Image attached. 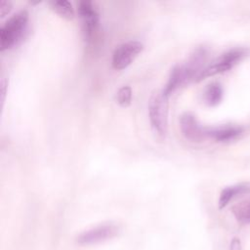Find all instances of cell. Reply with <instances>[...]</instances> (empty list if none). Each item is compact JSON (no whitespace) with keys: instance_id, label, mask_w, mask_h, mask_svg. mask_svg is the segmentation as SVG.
<instances>
[{"instance_id":"cell-1","label":"cell","mask_w":250,"mask_h":250,"mask_svg":"<svg viewBox=\"0 0 250 250\" xmlns=\"http://www.w3.org/2000/svg\"><path fill=\"white\" fill-rule=\"evenodd\" d=\"M28 21L25 10L14 14L0 28V51L10 49L22 37Z\"/></svg>"},{"instance_id":"cell-2","label":"cell","mask_w":250,"mask_h":250,"mask_svg":"<svg viewBox=\"0 0 250 250\" xmlns=\"http://www.w3.org/2000/svg\"><path fill=\"white\" fill-rule=\"evenodd\" d=\"M168 99L163 91L154 92L148 101V116L153 131L160 137L165 136L168 124Z\"/></svg>"},{"instance_id":"cell-3","label":"cell","mask_w":250,"mask_h":250,"mask_svg":"<svg viewBox=\"0 0 250 250\" xmlns=\"http://www.w3.org/2000/svg\"><path fill=\"white\" fill-rule=\"evenodd\" d=\"M247 54L248 50L245 48H233L227 51L211 64L206 66L198 75L196 81H200L206 77L228 71L239 61H241L245 56H247Z\"/></svg>"},{"instance_id":"cell-4","label":"cell","mask_w":250,"mask_h":250,"mask_svg":"<svg viewBox=\"0 0 250 250\" xmlns=\"http://www.w3.org/2000/svg\"><path fill=\"white\" fill-rule=\"evenodd\" d=\"M119 231L120 227L117 224L104 223L79 233L75 240L80 245L96 244L115 237Z\"/></svg>"},{"instance_id":"cell-5","label":"cell","mask_w":250,"mask_h":250,"mask_svg":"<svg viewBox=\"0 0 250 250\" xmlns=\"http://www.w3.org/2000/svg\"><path fill=\"white\" fill-rule=\"evenodd\" d=\"M143 49L144 44L138 40H128L119 44L112 53V66L117 70L126 68Z\"/></svg>"},{"instance_id":"cell-6","label":"cell","mask_w":250,"mask_h":250,"mask_svg":"<svg viewBox=\"0 0 250 250\" xmlns=\"http://www.w3.org/2000/svg\"><path fill=\"white\" fill-rule=\"evenodd\" d=\"M77 12L81 20L82 33L86 41H90L98 29L100 17L93 2L88 0L80 1L77 5Z\"/></svg>"},{"instance_id":"cell-7","label":"cell","mask_w":250,"mask_h":250,"mask_svg":"<svg viewBox=\"0 0 250 250\" xmlns=\"http://www.w3.org/2000/svg\"><path fill=\"white\" fill-rule=\"evenodd\" d=\"M180 128L183 135L191 142H201L207 137L206 128L202 127L190 112H185L180 116Z\"/></svg>"},{"instance_id":"cell-8","label":"cell","mask_w":250,"mask_h":250,"mask_svg":"<svg viewBox=\"0 0 250 250\" xmlns=\"http://www.w3.org/2000/svg\"><path fill=\"white\" fill-rule=\"evenodd\" d=\"M242 133V128L234 125H222L206 128L207 137H211L217 142H229L236 139Z\"/></svg>"},{"instance_id":"cell-9","label":"cell","mask_w":250,"mask_h":250,"mask_svg":"<svg viewBox=\"0 0 250 250\" xmlns=\"http://www.w3.org/2000/svg\"><path fill=\"white\" fill-rule=\"evenodd\" d=\"M249 190H250V187H248L247 185H236V186L225 188L220 193L219 202H218L219 209L225 208L233 197L243 194L245 192H248Z\"/></svg>"},{"instance_id":"cell-10","label":"cell","mask_w":250,"mask_h":250,"mask_svg":"<svg viewBox=\"0 0 250 250\" xmlns=\"http://www.w3.org/2000/svg\"><path fill=\"white\" fill-rule=\"evenodd\" d=\"M224 91L220 83L213 82L207 86L204 92V101L210 106L219 104L223 99Z\"/></svg>"},{"instance_id":"cell-11","label":"cell","mask_w":250,"mask_h":250,"mask_svg":"<svg viewBox=\"0 0 250 250\" xmlns=\"http://www.w3.org/2000/svg\"><path fill=\"white\" fill-rule=\"evenodd\" d=\"M51 8L61 17L66 20H72L74 17V10L71 3L67 0H54L49 2Z\"/></svg>"},{"instance_id":"cell-12","label":"cell","mask_w":250,"mask_h":250,"mask_svg":"<svg viewBox=\"0 0 250 250\" xmlns=\"http://www.w3.org/2000/svg\"><path fill=\"white\" fill-rule=\"evenodd\" d=\"M231 212L236 221L241 224L250 223V200L241 201L231 207Z\"/></svg>"},{"instance_id":"cell-13","label":"cell","mask_w":250,"mask_h":250,"mask_svg":"<svg viewBox=\"0 0 250 250\" xmlns=\"http://www.w3.org/2000/svg\"><path fill=\"white\" fill-rule=\"evenodd\" d=\"M116 99H117V103L121 106L126 107V106L130 105L131 101H132V89H131V87L128 86V85H125V86H122L121 88H119V90L117 91Z\"/></svg>"},{"instance_id":"cell-14","label":"cell","mask_w":250,"mask_h":250,"mask_svg":"<svg viewBox=\"0 0 250 250\" xmlns=\"http://www.w3.org/2000/svg\"><path fill=\"white\" fill-rule=\"evenodd\" d=\"M12 9V2L7 0H2L0 2V17H5Z\"/></svg>"},{"instance_id":"cell-15","label":"cell","mask_w":250,"mask_h":250,"mask_svg":"<svg viewBox=\"0 0 250 250\" xmlns=\"http://www.w3.org/2000/svg\"><path fill=\"white\" fill-rule=\"evenodd\" d=\"M7 88H8V80L6 78H2L1 82H0V91H1V103L3 104L4 101H5V96H6V92H7Z\"/></svg>"},{"instance_id":"cell-16","label":"cell","mask_w":250,"mask_h":250,"mask_svg":"<svg viewBox=\"0 0 250 250\" xmlns=\"http://www.w3.org/2000/svg\"><path fill=\"white\" fill-rule=\"evenodd\" d=\"M229 250H242L241 241L238 237H233L229 243Z\"/></svg>"}]
</instances>
